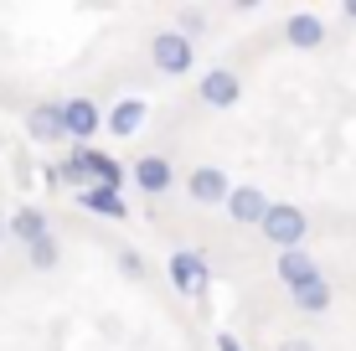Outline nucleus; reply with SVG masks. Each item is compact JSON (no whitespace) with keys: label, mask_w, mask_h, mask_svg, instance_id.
<instances>
[{"label":"nucleus","mask_w":356,"mask_h":351,"mask_svg":"<svg viewBox=\"0 0 356 351\" xmlns=\"http://www.w3.org/2000/svg\"><path fill=\"white\" fill-rule=\"evenodd\" d=\"M259 227H264V238L279 253H289V248L305 243V227H310V222H305V212L294 207V202H268L264 217H259Z\"/></svg>","instance_id":"f257e3e1"},{"label":"nucleus","mask_w":356,"mask_h":351,"mask_svg":"<svg viewBox=\"0 0 356 351\" xmlns=\"http://www.w3.org/2000/svg\"><path fill=\"white\" fill-rule=\"evenodd\" d=\"M150 63L165 72V78H186L191 63H196V47H191V36H181V31H161L150 42Z\"/></svg>","instance_id":"f03ea898"},{"label":"nucleus","mask_w":356,"mask_h":351,"mask_svg":"<svg viewBox=\"0 0 356 351\" xmlns=\"http://www.w3.org/2000/svg\"><path fill=\"white\" fill-rule=\"evenodd\" d=\"M170 284L181 289V295H202L207 284H212V269H207V259L202 253H191V248H181V253H170Z\"/></svg>","instance_id":"7ed1b4c3"},{"label":"nucleus","mask_w":356,"mask_h":351,"mask_svg":"<svg viewBox=\"0 0 356 351\" xmlns=\"http://www.w3.org/2000/svg\"><path fill=\"white\" fill-rule=\"evenodd\" d=\"M63 129L72 145H88L98 129H104V108H98L93 99H67L63 104Z\"/></svg>","instance_id":"20e7f679"},{"label":"nucleus","mask_w":356,"mask_h":351,"mask_svg":"<svg viewBox=\"0 0 356 351\" xmlns=\"http://www.w3.org/2000/svg\"><path fill=\"white\" fill-rule=\"evenodd\" d=\"M196 93H202V104H212V108H232L243 99V78L232 67H212L202 83H196Z\"/></svg>","instance_id":"39448f33"},{"label":"nucleus","mask_w":356,"mask_h":351,"mask_svg":"<svg viewBox=\"0 0 356 351\" xmlns=\"http://www.w3.org/2000/svg\"><path fill=\"white\" fill-rule=\"evenodd\" d=\"M186 197L202 202V207H222V202H227V176H222V165H196V171L186 176Z\"/></svg>","instance_id":"423d86ee"},{"label":"nucleus","mask_w":356,"mask_h":351,"mask_svg":"<svg viewBox=\"0 0 356 351\" xmlns=\"http://www.w3.org/2000/svg\"><path fill=\"white\" fill-rule=\"evenodd\" d=\"M170 181H176V171H170L165 155H140V161H134V186H140L145 197H165Z\"/></svg>","instance_id":"0eeeda50"},{"label":"nucleus","mask_w":356,"mask_h":351,"mask_svg":"<svg viewBox=\"0 0 356 351\" xmlns=\"http://www.w3.org/2000/svg\"><path fill=\"white\" fill-rule=\"evenodd\" d=\"M26 135L36 145H63L67 129H63V104H36L26 114Z\"/></svg>","instance_id":"6e6552de"},{"label":"nucleus","mask_w":356,"mask_h":351,"mask_svg":"<svg viewBox=\"0 0 356 351\" xmlns=\"http://www.w3.org/2000/svg\"><path fill=\"white\" fill-rule=\"evenodd\" d=\"M279 284L284 289H300V284H310V279H321V269H315V259L305 248H289V253H279Z\"/></svg>","instance_id":"1a4fd4ad"},{"label":"nucleus","mask_w":356,"mask_h":351,"mask_svg":"<svg viewBox=\"0 0 356 351\" xmlns=\"http://www.w3.org/2000/svg\"><path fill=\"white\" fill-rule=\"evenodd\" d=\"M222 207H227L232 222H259L264 207H268V197H264L259 186H227V202H222Z\"/></svg>","instance_id":"9d476101"},{"label":"nucleus","mask_w":356,"mask_h":351,"mask_svg":"<svg viewBox=\"0 0 356 351\" xmlns=\"http://www.w3.org/2000/svg\"><path fill=\"white\" fill-rule=\"evenodd\" d=\"M284 42H289V47H300V52H315V47L325 42V21H321V16H310V10H300V16H289V21H284Z\"/></svg>","instance_id":"9b49d317"},{"label":"nucleus","mask_w":356,"mask_h":351,"mask_svg":"<svg viewBox=\"0 0 356 351\" xmlns=\"http://www.w3.org/2000/svg\"><path fill=\"white\" fill-rule=\"evenodd\" d=\"M83 207L98 212V217H108V222H124V217H129L124 191H108V186H83Z\"/></svg>","instance_id":"f8f14e48"},{"label":"nucleus","mask_w":356,"mask_h":351,"mask_svg":"<svg viewBox=\"0 0 356 351\" xmlns=\"http://www.w3.org/2000/svg\"><path fill=\"white\" fill-rule=\"evenodd\" d=\"M140 124H145V104L140 99H124V104H114L104 114V129H108V135H119V140H129Z\"/></svg>","instance_id":"ddd939ff"},{"label":"nucleus","mask_w":356,"mask_h":351,"mask_svg":"<svg viewBox=\"0 0 356 351\" xmlns=\"http://www.w3.org/2000/svg\"><path fill=\"white\" fill-rule=\"evenodd\" d=\"M289 300H294V310H305V316H321V310H330L336 289H330V284H325V274H321V279H310V284L289 289Z\"/></svg>","instance_id":"4468645a"},{"label":"nucleus","mask_w":356,"mask_h":351,"mask_svg":"<svg viewBox=\"0 0 356 351\" xmlns=\"http://www.w3.org/2000/svg\"><path fill=\"white\" fill-rule=\"evenodd\" d=\"M88 186H108V191L124 186V165H119L114 155L93 150V145H88Z\"/></svg>","instance_id":"2eb2a0df"},{"label":"nucleus","mask_w":356,"mask_h":351,"mask_svg":"<svg viewBox=\"0 0 356 351\" xmlns=\"http://www.w3.org/2000/svg\"><path fill=\"white\" fill-rule=\"evenodd\" d=\"M6 233L16 238V243H26V248H31V243H42V238H47V217L36 212V207H21V212H10Z\"/></svg>","instance_id":"dca6fc26"},{"label":"nucleus","mask_w":356,"mask_h":351,"mask_svg":"<svg viewBox=\"0 0 356 351\" xmlns=\"http://www.w3.org/2000/svg\"><path fill=\"white\" fill-rule=\"evenodd\" d=\"M57 181H67V186H88V145H72L67 150V161H63V171H57Z\"/></svg>","instance_id":"f3484780"},{"label":"nucleus","mask_w":356,"mask_h":351,"mask_svg":"<svg viewBox=\"0 0 356 351\" xmlns=\"http://www.w3.org/2000/svg\"><path fill=\"white\" fill-rule=\"evenodd\" d=\"M57 259H63V248L52 243V233H47L42 243H31V263L36 269H57Z\"/></svg>","instance_id":"a211bd4d"},{"label":"nucleus","mask_w":356,"mask_h":351,"mask_svg":"<svg viewBox=\"0 0 356 351\" xmlns=\"http://www.w3.org/2000/svg\"><path fill=\"white\" fill-rule=\"evenodd\" d=\"M217 351H243L238 336H227V331H217Z\"/></svg>","instance_id":"6ab92c4d"},{"label":"nucleus","mask_w":356,"mask_h":351,"mask_svg":"<svg viewBox=\"0 0 356 351\" xmlns=\"http://www.w3.org/2000/svg\"><path fill=\"white\" fill-rule=\"evenodd\" d=\"M279 351H315V341H305V336H294V341H279Z\"/></svg>","instance_id":"aec40b11"},{"label":"nucleus","mask_w":356,"mask_h":351,"mask_svg":"<svg viewBox=\"0 0 356 351\" xmlns=\"http://www.w3.org/2000/svg\"><path fill=\"white\" fill-rule=\"evenodd\" d=\"M346 16H351V21H356V0H351V6H346Z\"/></svg>","instance_id":"412c9836"},{"label":"nucleus","mask_w":356,"mask_h":351,"mask_svg":"<svg viewBox=\"0 0 356 351\" xmlns=\"http://www.w3.org/2000/svg\"><path fill=\"white\" fill-rule=\"evenodd\" d=\"M0 238H6V222H0Z\"/></svg>","instance_id":"4be33fe9"}]
</instances>
